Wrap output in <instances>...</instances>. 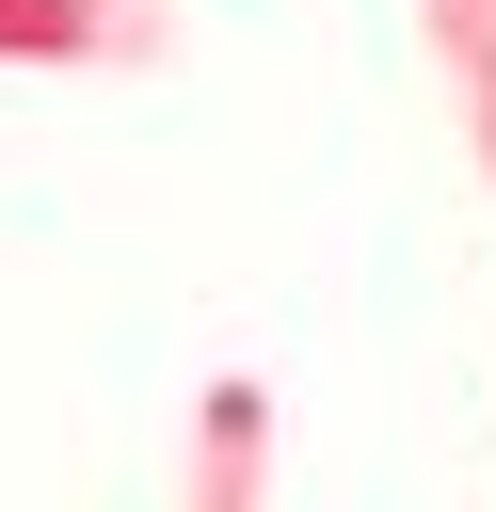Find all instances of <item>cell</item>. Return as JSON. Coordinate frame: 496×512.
Returning a JSON list of instances; mask_svg holds the SVG:
<instances>
[{"label":"cell","mask_w":496,"mask_h":512,"mask_svg":"<svg viewBox=\"0 0 496 512\" xmlns=\"http://www.w3.org/2000/svg\"><path fill=\"white\" fill-rule=\"evenodd\" d=\"M128 48H160V16H128V0H0V64H128Z\"/></svg>","instance_id":"cell-1"},{"label":"cell","mask_w":496,"mask_h":512,"mask_svg":"<svg viewBox=\"0 0 496 512\" xmlns=\"http://www.w3.org/2000/svg\"><path fill=\"white\" fill-rule=\"evenodd\" d=\"M256 464H272L256 384H208V432H192V512H256Z\"/></svg>","instance_id":"cell-2"}]
</instances>
